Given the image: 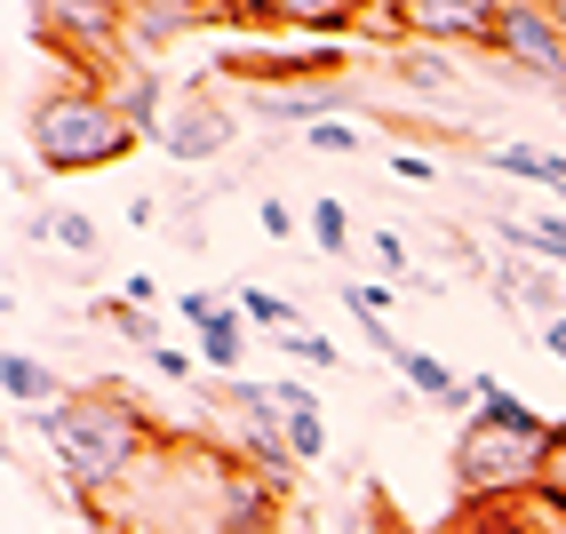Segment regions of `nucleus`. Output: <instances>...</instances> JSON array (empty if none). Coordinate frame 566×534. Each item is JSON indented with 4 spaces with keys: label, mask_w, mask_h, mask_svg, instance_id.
I'll return each instance as SVG.
<instances>
[{
    "label": "nucleus",
    "mask_w": 566,
    "mask_h": 534,
    "mask_svg": "<svg viewBox=\"0 0 566 534\" xmlns=\"http://www.w3.org/2000/svg\"><path fill=\"white\" fill-rule=\"evenodd\" d=\"M471 423L455 431V503H495V494H543L551 463L566 447V423L518 407L495 375L471 384Z\"/></svg>",
    "instance_id": "1"
},
{
    "label": "nucleus",
    "mask_w": 566,
    "mask_h": 534,
    "mask_svg": "<svg viewBox=\"0 0 566 534\" xmlns=\"http://www.w3.org/2000/svg\"><path fill=\"white\" fill-rule=\"evenodd\" d=\"M56 454V471L72 494H88V503H104L112 486H128L144 463L160 454V431H153V415H144L128 391H112V384H88V391H72L56 407L32 415Z\"/></svg>",
    "instance_id": "2"
},
{
    "label": "nucleus",
    "mask_w": 566,
    "mask_h": 534,
    "mask_svg": "<svg viewBox=\"0 0 566 534\" xmlns=\"http://www.w3.org/2000/svg\"><path fill=\"white\" fill-rule=\"evenodd\" d=\"M24 144H32V160H41L49 176H88V168L128 160V151H136V128H128V112L112 104L96 81H81V88H56V96L32 104Z\"/></svg>",
    "instance_id": "3"
},
{
    "label": "nucleus",
    "mask_w": 566,
    "mask_h": 534,
    "mask_svg": "<svg viewBox=\"0 0 566 534\" xmlns=\"http://www.w3.org/2000/svg\"><path fill=\"white\" fill-rule=\"evenodd\" d=\"M495 56L511 72H526V81H551L566 88V24L551 0H503V17H495Z\"/></svg>",
    "instance_id": "4"
},
{
    "label": "nucleus",
    "mask_w": 566,
    "mask_h": 534,
    "mask_svg": "<svg viewBox=\"0 0 566 534\" xmlns=\"http://www.w3.org/2000/svg\"><path fill=\"white\" fill-rule=\"evenodd\" d=\"M232 136H240L232 104H216V96H184V104H168V121H160L153 144L168 151V160L200 168V160H216V151H232Z\"/></svg>",
    "instance_id": "5"
},
{
    "label": "nucleus",
    "mask_w": 566,
    "mask_h": 534,
    "mask_svg": "<svg viewBox=\"0 0 566 534\" xmlns=\"http://www.w3.org/2000/svg\"><path fill=\"white\" fill-rule=\"evenodd\" d=\"M439 534H566V511L551 494H495V503H455Z\"/></svg>",
    "instance_id": "6"
},
{
    "label": "nucleus",
    "mask_w": 566,
    "mask_h": 534,
    "mask_svg": "<svg viewBox=\"0 0 566 534\" xmlns=\"http://www.w3.org/2000/svg\"><path fill=\"white\" fill-rule=\"evenodd\" d=\"M495 17L503 9H486V0H399L407 41H479V49H495Z\"/></svg>",
    "instance_id": "7"
},
{
    "label": "nucleus",
    "mask_w": 566,
    "mask_h": 534,
    "mask_svg": "<svg viewBox=\"0 0 566 534\" xmlns=\"http://www.w3.org/2000/svg\"><path fill=\"white\" fill-rule=\"evenodd\" d=\"M486 168H495V176H518V184H543V192L566 200V160H558V151H543V144H486Z\"/></svg>",
    "instance_id": "8"
},
{
    "label": "nucleus",
    "mask_w": 566,
    "mask_h": 534,
    "mask_svg": "<svg viewBox=\"0 0 566 534\" xmlns=\"http://www.w3.org/2000/svg\"><path fill=\"white\" fill-rule=\"evenodd\" d=\"M120 17H128V41L136 49H160V41H176V32L216 24V9H168V0H144V9H120Z\"/></svg>",
    "instance_id": "9"
},
{
    "label": "nucleus",
    "mask_w": 566,
    "mask_h": 534,
    "mask_svg": "<svg viewBox=\"0 0 566 534\" xmlns=\"http://www.w3.org/2000/svg\"><path fill=\"white\" fill-rule=\"evenodd\" d=\"M0 391H9V407H56V367L49 359H32V352H9L0 359Z\"/></svg>",
    "instance_id": "10"
},
{
    "label": "nucleus",
    "mask_w": 566,
    "mask_h": 534,
    "mask_svg": "<svg viewBox=\"0 0 566 534\" xmlns=\"http://www.w3.org/2000/svg\"><path fill=\"white\" fill-rule=\"evenodd\" d=\"M272 24L319 32L327 49H344V32H359V9H327V0H272Z\"/></svg>",
    "instance_id": "11"
},
{
    "label": "nucleus",
    "mask_w": 566,
    "mask_h": 534,
    "mask_svg": "<svg viewBox=\"0 0 566 534\" xmlns=\"http://www.w3.org/2000/svg\"><path fill=\"white\" fill-rule=\"evenodd\" d=\"M24 232H32V240H56L64 255H81V263L104 248V223H96V216H72V208H41Z\"/></svg>",
    "instance_id": "12"
},
{
    "label": "nucleus",
    "mask_w": 566,
    "mask_h": 534,
    "mask_svg": "<svg viewBox=\"0 0 566 534\" xmlns=\"http://www.w3.org/2000/svg\"><path fill=\"white\" fill-rule=\"evenodd\" d=\"M200 359L216 367V384H232V375H240V359H248V320L232 312V320L200 327Z\"/></svg>",
    "instance_id": "13"
},
{
    "label": "nucleus",
    "mask_w": 566,
    "mask_h": 534,
    "mask_svg": "<svg viewBox=\"0 0 566 534\" xmlns=\"http://www.w3.org/2000/svg\"><path fill=\"white\" fill-rule=\"evenodd\" d=\"M240 320L248 327H263V335H295V295H280V287H240Z\"/></svg>",
    "instance_id": "14"
},
{
    "label": "nucleus",
    "mask_w": 566,
    "mask_h": 534,
    "mask_svg": "<svg viewBox=\"0 0 566 534\" xmlns=\"http://www.w3.org/2000/svg\"><path fill=\"white\" fill-rule=\"evenodd\" d=\"M88 320H104L112 335H128V343H144V352H160V320H153V312H136V303H120V295H104V303H88Z\"/></svg>",
    "instance_id": "15"
},
{
    "label": "nucleus",
    "mask_w": 566,
    "mask_h": 534,
    "mask_svg": "<svg viewBox=\"0 0 566 534\" xmlns=\"http://www.w3.org/2000/svg\"><path fill=\"white\" fill-rule=\"evenodd\" d=\"M391 72L407 88H455V64H447L439 49H391Z\"/></svg>",
    "instance_id": "16"
},
{
    "label": "nucleus",
    "mask_w": 566,
    "mask_h": 534,
    "mask_svg": "<svg viewBox=\"0 0 566 534\" xmlns=\"http://www.w3.org/2000/svg\"><path fill=\"white\" fill-rule=\"evenodd\" d=\"M304 232H312L327 255H344V248H352V216H344V200H312V208H304Z\"/></svg>",
    "instance_id": "17"
},
{
    "label": "nucleus",
    "mask_w": 566,
    "mask_h": 534,
    "mask_svg": "<svg viewBox=\"0 0 566 534\" xmlns=\"http://www.w3.org/2000/svg\"><path fill=\"white\" fill-rule=\"evenodd\" d=\"M280 423H287L295 463H319V454H327V415H319V407H304V415H280Z\"/></svg>",
    "instance_id": "18"
},
{
    "label": "nucleus",
    "mask_w": 566,
    "mask_h": 534,
    "mask_svg": "<svg viewBox=\"0 0 566 534\" xmlns=\"http://www.w3.org/2000/svg\"><path fill=\"white\" fill-rule=\"evenodd\" d=\"M176 312H184V327L200 335V327H216V320H232V303L208 295V287H184V295H176Z\"/></svg>",
    "instance_id": "19"
},
{
    "label": "nucleus",
    "mask_w": 566,
    "mask_h": 534,
    "mask_svg": "<svg viewBox=\"0 0 566 534\" xmlns=\"http://www.w3.org/2000/svg\"><path fill=\"white\" fill-rule=\"evenodd\" d=\"M304 144H312V151H335V160H352L367 136H359L352 121H312V128H304Z\"/></svg>",
    "instance_id": "20"
},
{
    "label": "nucleus",
    "mask_w": 566,
    "mask_h": 534,
    "mask_svg": "<svg viewBox=\"0 0 566 534\" xmlns=\"http://www.w3.org/2000/svg\"><path fill=\"white\" fill-rule=\"evenodd\" d=\"M344 303L359 312V327H384V312H391V287H384V280H359V287H344Z\"/></svg>",
    "instance_id": "21"
},
{
    "label": "nucleus",
    "mask_w": 566,
    "mask_h": 534,
    "mask_svg": "<svg viewBox=\"0 0 566 534\" xmlns=\"http://www.w3.org/2000/svg\"><path fill=\"white\" fill-rule=\"evenodd\" d=\"M287 359H304V367H335V343L327 335H312V327H295V335H272Z\"/></svg>",
    "instance_id": "22"
},
{
    "label": "nucleus",
    "mask_w": 566,
    "mask_h": 534,
    "mask_svg": "<svg viewBox=\"0 0 566 534\" xmlns=\"http://www.w3.org/2000/svg\"><path fill=\"white\" fill-rule=\"evenodd\" d=\"M367 248H375V263H384V280H415V263H407V240L391 232V223H384V232H367Z\"/></svg>",
    "instance_id": "23"
},
{
    "label": "nucleus",
    "mask_w": 566,
    "mask_h": 534,
    "mask_svg": "<svg viewBox=\"0 0 566 534\" xmlns=\"http://www.w3.org/2000/svg\"><path fill=\"white\" fill-rule=\"evenodd\" d=\"M272 407H280V415H304V407H319V391L295 384V375H272Z\"/></svg>",
    "instance_id": "24"
},
{
    "label": "nucleus",
    "mask_w": 566,
    "mask_h": 534,
    "mask_svg": "<svg viewBox=\"0 0 566 534\" xmlns=\"http://www.w3.org/2000/svg\"><path fill=\"white\" fill-rule=\"evenodd\" d=\"M255 216H263V232H272V240H295V208L287 200H263Z\"/></svg>",
    "instance_id": "25"
},
{
    "label": "nucleus",
    "mask_w": 566,
    "mask_h": 534,
    "mask_svg": "<svg viewBox=\"0 0 566 534\" xmlns=\"http://www.w3.org/2000/svg\"><path fill=\"white\" fill-rule=\"evenodd\" d=\"M391 176L399 184H431V160H423V151H391Z\"/></svg>",
    "instance_id": "26"
},
{
    "label": "nucleus",
    "mask_w": 566,
    "mask_h": 534,
    "mask_svg": "<svg viewBox=\"0 0 566 534\" xmlns=\"http://www.w3.org/2000/svg\"><path fill=\"white\" fill-rule=\"evenodd\" d=\"M120 303H136V312H153V303H160V287H153V272H136V280L120 287Z\"/></svg>",
    "instance_id": "27"
},
{
    "label": "nucleus",
    "mask_w": 566,
    "mask_h": 534,
    "mask_svg": "<svg viewBox=\"0 0 566 534\" xmlns=\"http://www.w3.org/2000/svg\"><path fill=\"white\" fill-rule=\"evenodd\" d=\"M153 367H160V375H176V384H192V359H184V352H168V343L153 352Z\"/></svg>",
    "instance_id": "28"
},
{
    "label": "nucleus",
    "mask_w": 566,
    "mask_h": 534,
    "mask_svg": "<svg viewBox=\"0 0 566 534\" xmlns=\"http://www.w3.org/2000/svg\"><path fill=\"white\" fill-rule=\"evenodd\" d=\"M543 352H551V359L566 367V320H543Z\"/></svg>",
    "instance_id": "29"
}]
</instances>
